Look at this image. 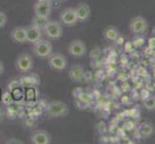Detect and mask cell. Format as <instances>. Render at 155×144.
<instances>
[{
    "instance_id": "6da1fadb",
    "label": "cell",
    "mask_w": 155,
    "mask_h": 144,
    "mask_svg": "<svg viewBox=\"0 0 155 144\" xmlns=\"http://www.w3.org/2000/svg\"><path fill=\"white\" fill-rule=\"evenodd\" d=\"M68 113V108L67 104L60 100H53L49 102L46 106L45 114L51 118H56V117L65 116Z\"/></svg>"
},
{
    "instance_id": "7a4b0ae2",
    "label": "cell",
    "mask_w": 155,
    "mask_h": 144,
    "mask_svg": "<svg viewBox=\"0 0 155 144\" xmlns=\"http://www.w3.org/2000/svg\"><path fill=\"white\" fill-rule=\"evenodd\" d=\"M15 66L20 73H27L33 69L34 60L28 53H21L15 59Z\"/></svg>"
},
{
    "instance_id": "3957f363",
    "label": "cell",
    "mask_w": 155,
    "mask_h": 144,
    "mask_svg": "<svg viewBox=\"0 0 155 144\" xmlns=\"http://www.w3.org/2000/svg\"><path fill=\"white\" fill-rule=\"evenodd\" d=\"M33 53L39 58L41 59H46L48 58L53 51V46L52 43L49 40H40L39 41L33 43Z\"/></svg>"
},
{
    "instance_id": "277c9868",
    "label": "cell",
    "mask_w": 155,
    "mask_h": 144,
    "mask_svg": "<svg viewBox=\"0 0 155 144\" xmlns=\"http://www.w3.org/2000/svg\"><path fill=\"white\" fill-rule=\"evenodd\" d=\"M44 33L48 39L59 40L63 36L62 24L56 20H49L44 29Z\"/></svg>"
},
{
    "instance_id": "5b68a950",
    "label": "cell",
    "mask_w": 155,
    "mask_h": 144,
    "mask_svg": "<svg viewBox=\"0 0 155 144\" xmlns=\"http://www.w3.org/2000/svg\"><path fill=\"white\" fill-rule=\"evenodd\" d=\"M48 66L54 71L65 70L68 66V60L61 53H52L48 57Z\"/></svg>"
},
{
    "instance_id": "8992f818",
    "label": "cell",
    "mask_w": 155,
    "mask_h": 144,
    "mask_svg": "<svg viewBox=\"0 0 155 144\" xmlns=\"http://www.w3.org/2000/svg\"><path fill=\"white\" fill-rule=\"evenodd\" d=\"M69 55L74 58H81L87 53V45L81 40H73L68 46Z\"/></svg>"
},
{
    "instance_id": "52a82bcc",
    "label": "cell",
    "mask_w": 155,
    "mask_h": 144,
    "mask_svg": "<svg viewBox=\"0 0 155 144\" xmlns=\"http://www.w3.org/2000/svg\"><path fill=\"white\" fill-rule=\"evenodd\" d=\"M147 21L145 18L141 17V15H137V17L133 18L129 23V29L135 35L143 34L147 30Z\"/></svg>"
},
{
    "instance_id": "ba28073f",
    "label": "cell",
    "mask_w": 155,
    "mask_h": 144,
    "mask_svg": "<svg viewBox=\"0 0 155 144\" xmlns=\"http://www.w3.org/2000/svg\"><path fill=\"white\" fill-rule=\"evenodd\" d=\"M52 12V6L48 0H38L34 4V14L36 15L49 18Z\"/></svg>"
},
{
    "instance_id": "9c48e42d",
    "label": "cell",
    "mask_w": 155,
    "mask_h": 144,
    "mask_svg": "<svg viewBox=\"0 0 155 144\" xmlns=\"http://www.w3.org/2000/svg\"><path fill=\"white\" fill-rule=\"evenodd\" d=\"M60 19L63 24L67 26H73L78 22L74 8H66L62 11L60 14Z\"/></svg>"
},
{
    "instance_id": "30bf717a",
    "label": "cell",
    "mask_w": 155,
    "mask_h": 144,
    "mask_svg": "<svg viewBox=\"0 0 155 144\" xmlns=\"http://www.w3.org/2000/svg\"><path fill=\"white\" fill-rule=\"evenodd\" d=\"M30 140L33 144H50L51 136L45 130H37L31 135Z\"/></svg>"
},
{
    "instance_id": "8fae6325",
    "label": "cell",
    "mask_w": 155,
    "mask_h": 144,
    "mask_svg": "<svg viewBox=\"0 0 155 144\" xmlns=\"http://www.w3.org/2000/svg\"><path fill=\"white\" fill-rule=\"evenodd\" d=\"M68 77L72 82L79 83L81 82L85 77V69L82 66L80 65H74L68 71Z\"/></svg>"
},
{
    "instance_id": "7c38bea8",
    "label": "cell",
    "mask_w": 155,
    "mask_h": 144,
    "mask_svg": "<svg viewBox=\"0 0 155 144\" xmlns=\"http://www.w3.org/2000/svg\"><path fill=\"white\" fill-rule=\"evenodd\" d=\"M11 40L17 43H24L27 42V35H26V27H15L11 31Z\"/></svg>"
},
{
    "instance_id": "4fadbf2b",
    "label": "cell",
    "mask_w": 155,
    "mask_h": 144,
    "mask_svg": "<svg viewBox=\"0 0 155 144\" xmlns=\"http://www.w3.org/2000/svg\"><path fill=\"white\" fill-rule=\"evenodd\" d=\"M78 21H86L91 15V8L86 3H80L74 8Z\"/></svg>"
},
{
    "instance_id": "5bb4252c",
    "label": "cell",
    "mask_w": 155,
    "mask_h": 144,
    "mask_svg": "<svg viewBox=\"0 0 155 144\" xmlns=\"http://www.w3.org/2000/svg\"><path fill=\"white\" fill-rule=\"evenodd\" d=\"M20 87L29 88L40 84V78L37 75H24L21 76L18 80Z\"/></svg>"
},
{
    "instance_id": "9a60e30c",
    "label": "cell",
    "mask_w": 155,
    "mask_h": 144,
    "mask_svg": "<svg viewBox=\"0 0 155 144\" xmlns=\"http://www.w3.org/2000/svg\"><path fill=\"white\" fill-rule=\"evenodd\" d=\"M26 35H27V42L35 43L41 39V31L33 26L26 27Z\"/></svg>"
},
{
    "instance_id": "2e32d148",
    "label": "cell",
    "mask_w": 155,
    "mask_h": 144,
    "mask_svg": "<svg viewBox=\"0 0 155 144\" xmlns=\"http://www.w3.org/2000/svg\"><path fill=\"white\" fill-rule=\"evenodd\" d=\"M139 134L143 139H147V138L151 137L154 134V127L151 123L145 122L140 125L139 127Z\"/></svg>"
},
{
    "instance_id": "e0dca14e",
    "label": "cell",
    "mask_w": 155,
    "mask_h": 144,
    "mask_svg": "<svg viewBox=\"0 0 155 144\" xmlns=\"http://www.w3.org/2000/svg\"><path fill=\"white\" fill-rule=\"evenodd\" d=\"M49 21L48 18H45V17H41V15H36L32 18L31 21V26L33 27L39 29L41 31H44L45 25L47 24V22Z\"/></svg>"
},
{
    "instance_id": "ac0fdd59",
    "label": "cell",
    "mask_w": 155,
    "mask_h": 144,
    "mask_svg": "<svg viewBox=\"0 0 155 144\" xmlns=\"http://www.w3.org/2000/svg\"><path fill=\"white\" fill-rule=\"evenodd\" d=\"M119 31L114 26H108L103 32V36L105 40H111V41H115L119 39Z\"/></svg>"
},
{
    "instance_id": "d6986e66",
    "label": "cell",
    "mask_w": 155,
    "mask_h": 144,
    "mask_svg": "<svg viewBox=\"0 0 155 144\" xmlns=\"http://www.w3.org/2000/svg\"><path fill=\"white\" fill-rule=\"evenodd\" d=\"M143 105L148 111H154L155 110V97H147V99L143 100Z\"/></svg>"
},
{
    "instance_id": "ffe728a7",
    "label": "cell",
    "mask_w": 155,
    "mask_h": 144,
    "mask_svg": "<svg viewBox=\"0 0 155 144\" xmlns=\"http://www.w3.org/2000/svg\"><path fill=\"white\" fill-rule=\"evenodd\" d=\"M2 102L5 104V105H12L13 102H14V98L12 94L10 93V91H5L3 93V96H2Z\"/></svg>"
},
{
    "instance_id": "44dd1931",
    "label": "cell",
    "mask_w": 155,
    "mask_h": 144,
    "mask_svg": "<svg viewBox=\"0 0 155 144\" xmlns=\"http://www.w3.org/2000/svg\"><path fill=\"white\" fill-rule=\"evenodd\" d=\"M145 41H146L145 39L142 38V37H140V35H137V37H135L131 42H132V45L134 47H140V46H142L143 43H145Z\"/></svg>"
},
{
    "instance_id": "7402d4cb",
    "label": "cell",
    "mask_w": 155,
    "mask_h": 144,
    "mask_svg": "<svg viewBox=\"0 0 155 144\" xmlns=\"http://www.w3.org/2000/svg\"><path fill=\"white\" fill-rule=\"evenodd\" d=\"M7 21H8L7 14L4 12H2V11H0V28L5 27V25L7 24Z\"/></svg>"
},
{
    "instance_id": "603a6c76",
    "label": "cell",
    "mask_w": 155,
    "mask_h": 144,
    "mask_svg": "<svg viewBox=\"0 0 155 144\" xmlns=\"http://www.w3.org/2000/svg\"><path fill=\"white\" fill-rule=\"evenodd\" d=\"M18 87H20L18 80V81H15V80H13V81H11L10 84L8 85V89L10 90V91H12V90L18 88Z\"/></svg>"
},
{
    "instance_id": "cb8c5ba5",
    "label": "cell",
    "mask_w": 155,
    "mask_h": 144,
    "mask_svg": "<svg viewBox=\"0 0 155 144\" xmlns=\"http://www.w3.org/2000/svg\"><path fill=\"white\" fill-rule=\"evenodd\" d=\"M149 48H155V38H150L148 40Z\"/></svg>"
},
{
    "instance_id": "d4e9b609",
    "label": "cell",
    "mask_w": 155,
    "mask_h": 144,
    "mask_svg": "<svg viewBox=\"0 0 155 144\" xmlns=\"http://www.w3.org/2000/svg\"><path fill=\"white\" fill-rule=\"evenodd\" d=\"M132 42L131 41H128V42H126V44H125V51H127V52H129V51H131V49H132Z\"/></svg>"
},
{
    "instance_id": "484cf974",
    "label": "cell",
    "mask_w": 155,
    "mask_h": 144,
    "mask_svg": "<svg viewBox=\"0 0 155 144\" xmlns=\"http://www.w3.org/2000/svg\"><path fill=\"white\" fill-rule=\"evenodd\" d=\"M4 70H5V67H4V63L3 62L0 61V76L2 75V74L4 73Z\"/></svg>"
},
{
    "instance_id": "4316f807",
    "label": "cell",
    "mask_w": 155,
    "mask_h": 144,
    "mask_svg": "<svg viewBox=\"0 0 155 144\" xmlns=\"http://www.w3.org/2000/svg\"><path fill=\"white\" fill-rule=\"evenodd\" d=\"M60 1H66V0H60Z\"/></svg>"
},
{
    "instance_id": "83f0119b",
    "label": "cell",
    "mask_w": 155,
    "mask_h": 144,
    "mask_svg": "<svg viewBox=\"0 0 155 144\" xmlns=\"http://www.w3.org/2000/svg\"><path fill=\"white\" fill-rule=\"evenodd\" d=\"M154 97H155V94H154Z\"/></svg>"
}]
</instances>
